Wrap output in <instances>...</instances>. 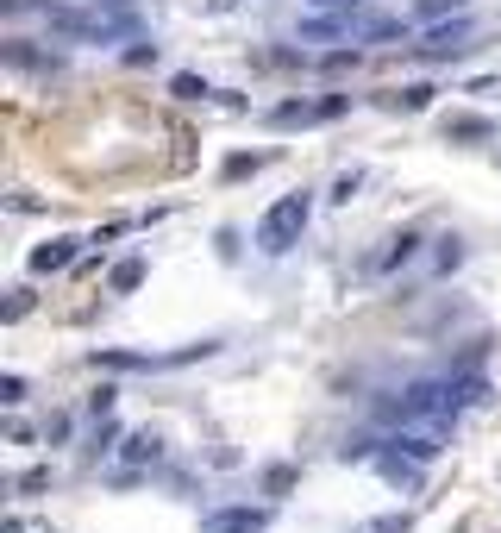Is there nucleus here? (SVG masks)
<instances>
[{"mask_svg":"<svg viewBox=\"0 0 501 533\" xmlns=\"http://www.w3.org/2000/svg\"><path fill=\"white\" fill-rule=\"evenodd\" d=\"M464 38H470L464 19H458V26H433V32H426V44H420V57H451V51H464Z\"/></svg>","mask_w":501,"mask_h":533,"instance_id":"4","label":"nucleus"},{"mask_svg":"<svg viewBox=\"0 0 501 533\" xmlns=\"http://www.w3.org/2000/svg\"><path fill=\"white\" fill-rule=\"evenodd\" d=\"M351 195H357V170H351V176H339V182H332V201H351Z\"/></svg>","mask_w":501,"mask_h":533,"instance_id":"21","label":"nucleus"},{"mask_svg":"<svg viewBox=\"0 0 501 533\" xmlns=\"http://www.w3.org/2000/svg\"><path fill=\"white\" fill-rule=\"evenodd\" d=\"M170 88H176V101H207V95H213V88H207L201 76H176Z\"/></svg>","mask_w":501,"mask_h":533,"instance_id":"13","label":"nucleus"},{"mask_svg":"<svg viewBox=\"0 0 501 533\" xmlns=\"http://www.w3.org/2000/svg\"><path fill=\"white\" fill-rule=\"evenodd\" d=\"M126 63H132V69H145V63H157V44H132V51H126Z\"/></svg>","mask_w":501,"mask_h":533,"instance_id":"19","label":"nucleus"},{"mask_svg":"<svg viewBox=\"0 0 501 533\" xmlns=\"http://www.w3.org/2000/svg\"><path fill=\"white\" fill-rule=\"evenodd\" d=\"M289 483H295V471H289V465H276V471H264V490H270V496H282V490H289Z\"/></svg>","mask_w":501,"mask_h":533,"instance_id":"16","label":"nucleus"},{"mask_svg":"<svg viewBox=\"0 0 501 533\" xmlns=\"http://www.w3.org/2000/svg\"><path fill=\"white\" fill-rule=\"evenodd\" d=\"M307 120H320L314 101H282V107L270 113V126H307Z\"/></svg>","mask_w":501,"mask_h":533,"instance_id":"9","label":"nucleus"},{"mask_svg":"<svg viewBox=\"0 0 501 533\" xmlns=\"http://www.w3.org/2000/svg\"><path fill=\"white\" fill-rule=\"evenodd\" d=\"M7 63L13 69H57V57H38L26 38H7Z\"/></svg>","mask_w":501,"mask_h":533,"instance_id":"7","label":"nucleus"},{"mask_svg":"<svg viewBox=\"0 0 501 533\" xmlns=\"http://www.w3.org/2000/svg\"><path fill=\"white\" fill-rule=\"evenodd\" d=\"M138 283H145V258H126V264L113 270V295H132Z\"/></svg>","mask_w":501,"mask_h":533,"instance_id":"11","label":"nucleus"},{"mask_svg":"<svg viewBox=\"0 0 501 533\" xmlns=\"http://www.w3.org/2000/svg\"><path fill=\"white\" fill-rule=\"evenodd\" d=\"M464 264V245L458 239H445V251H439V270H458Z\"/></svg>","mask_w":501,"mask_h":533,"instance_id":"18","label":"nucleus"},{"mask_svg":"<svg viewBox=\"0 0 501 533\" xmlns=\"http://www.w3.org/2000/svg\"><path fill=\"white\" fill-rule=\"evenodd\" d=\"M426 101H433V88H426V82H414V88H401V107H408V113H420Z\"/></svg>","mask_w":501,"mask_h":533,"instance_id":"15","label":"nucleus"},{"mask_svg":"<svg viewBox=\"0 0 501 533\" xmlns=\"http://www.w3.org/2000/svg\"><path fill=\"white\" fill-rule=\"evenodd\" d=\"M270 527V508H220V515H207L201 533H264Z\"/></svg>","mask_w":501,"mask_h":533,"instance_id":"3","label":"nucleus"},{"mask_svg":"<svg viewBox=\"0 0 501 533\" xmlns=\"http://www.w3.org/2000/svg\"><path fill=\"white\" fill-rule=\"evenodd\" d=\"M69 264H76V239H51V245H38V251H32V270H38V276L69 270Z\"/></svg>","mask_w":501,"mask_h":533,"instance_id":"5","label":"nucleus"},{"mask_svg":"<svg viewBox=\"0 0 501 533\" xmlns=\"http://www.w3.org/2000/svg\"><path fill=\"white\" fill-rule=\"evenodd\" d=\"M0 402L19 408V402H26V383H19V377H0Z\"/></svg>","mask_w":501,"mask_h":533,"instance_id":"17","label":"nucleus"},{"mask_svg":"<svg viewBox=\"0 0 501 533\" xmlns=\"http://www.w3.org/2000/svg\"><path fill=\"white\" fill-rule=\"evenodd\" d=\"M307 214H314V201L307 195H282L264 220H257V245L270 251V258H282L289 245H301V233H307Z\"/></svg>","mask_w":501,"mask_h":533,"instance_id":"1","label":"nucleus"},{"mask_svg":"<svg viewBox=\"0 0 501 533\" xmlns=\"http://www.w3.org/2000/svg\"><path fill=\"white\" fill-rule=\"evenodd\" d=\"M470 0H420L414 7V19H445V13H464Z\"/></svg>","mask_w":501,"mask_h":533,"instance_id":"12","label":"nucleus"},{"mask_svg":"<svg viewBox=\"0 0 501 533\" xmlns=\"http://www.w3.org/2000/svg\"><path fill=\"white\" fill-rule=\"evenodd\" d=\"M157 452H163V446H157V433H151V427L126 439V458H132V465H157Z\"/></svg>","mask_w":501,"mask_h":533,"instance_id":"10","label":"nucleus"},{"mask_svg":"<svg viewBox=\"0 0 501 533\" xmlns=\"http://www.w3.org/2000/svg\"><path fill=\"white\" fill-rule=\"evenodd\" d=\"M320 13H351V7H364V0H314Z\"/></svg>","mask_w":501,"mask_h":533,"instance_id":"22","label":"nucleus"},{"mask_svg":"<svg viewBox=\"0 0 501 533\" xmlns=\"http://www.w3.org/2000/svg\"><path fill=\"white\" fill-rule=\"evenodd\" d=\"M314 113H320V120H339V113H345V95H326V101H314Z\"/></svg>","mask_w":501,"mask_h":533,"instance_id":"20","label":"nucleus"},{"mask_svg":"<svg viewBox=\"0 0 501 533\" xmlns=\"http://www.w3.org/2000/svg\"><path fill=\"white\" fill-rule=\"evenodd\" d=\"M445 138H495V126L476 120V113H451V120H445Z\"/></svg>","mask_w":501,"mask_h":533,"instance_id":"8","label":"nucleus"},{"mask_svg":"<svg viewBox=\"0 0 501 533\" xmlns=\"http://www.w3.org/2000/svg\"><path fill=\"white\" fill-rule=\"evenodd\" d=\"M19 490H26V496H38V490H51V465H32L26 477H19Z\"/></svg>","mask_w":501,"mask_h":533,"instance_id":"14","label":"nucleus"},{"mask_svg":"<svg viewBox=\"0 0 501 533\" xmlns=\"http://www.w3.org/2000/svg\"><path fill=\"white\" fill-rule=\"evenodd\" d=\"M389 446H395V452H408V458H420V465H433V458L445 452V439H439V421H433V427L408 421V427H401V433L389 439Z\"/></svg>","mask_w":501,"mask_h":533,"instance_id":"2","label":"nucleus"},{"mask_svg":"<svg viewBox=\"0 0 501 533\" xmlns=\"http://www.w3.org/2000/svg\"><path fill=\"white\" fill-rule=\"evenodd\" d=\"M383 477L395 483V490H414V483H420V458H401V452L383 458Z\"/></svg>","mask_w":501,"mask_h":533,"instance_id":"6","label":"nucleus"},{"mask_svg":"<svg viewBox=\"0 0 501 533\" xmlns=\"http://www.w3.org/2000/svg\"><path fill=\"white\" fill-rule=\"evenodd\" d=\"M370 533H408V515H389V521H376Z\"/></svg>","mask_w":501,"mask_h":533,"instance_id":"23","label":"nucleus"}]
</instances>
